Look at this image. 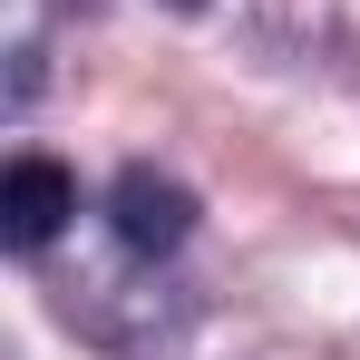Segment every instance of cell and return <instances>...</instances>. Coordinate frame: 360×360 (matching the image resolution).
<instances>
[{"instance_id": "3", "label": "cell", "mask_w": 360, "mask_h": 360, "mask_svg": "<svg viewBox=\"0 0 360 360\" xmlns=\"http://www.w3.org/2000/svg\"><path fill=\"white\" fill-rule=\"evenodd\" d=\"M166 10H205V0H166Z\"/></svg>"}, {"instance_id": "1", "label": "cell", "mask_w": 360, "mask_h": 360, "mask_svg": "<svg viewBox=\"0 0 360 360\" xmlns=\"http://www.w3.org/2000/svg\"><path fill=\"white\" fill-rule=\"evenodd\" d=\"M68 214H78V176H68L59 156H20V166L0 176V243L39 253V243L59 234Z\"/></svg>"}, {"instance_id": "2", "label": "cell", "mask_w": 360, "mask_h": 360, "mask_svg": "<svg viewBox=\"0 0 360 360\" xmlns=\"http://www.w3.org/2000/svg\"><path fill=\"white\" fill-rule=\"evenodd\" d=\"M108 214H117V243L127 253H176L195 234V195L176 176H156V166H127L117 195H108Z\"/></svg>"}]
</instances>
